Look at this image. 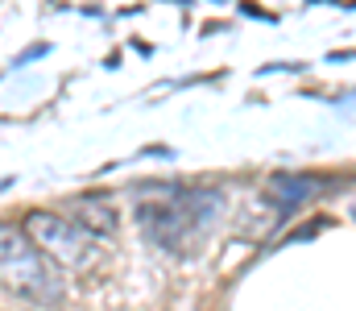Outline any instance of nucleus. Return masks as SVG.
I'll return each mask as SVG.
<instances>
[{
	"mask_svg": "<svg viewBox=\"0 0 356 311\" xmlns=\"http://www.w3.org/2000/svg\"><path fill=\"white\" fill-rule=\"evenodd\" d=\"M0 287L29 303H63V274L58 266L21 232L0 224Z\"/></svg>",
	"mask_w": 356,
	"mask_h": 311,
	"instance_id": "f257e3e1",
	"label": "nucleus"
},
{
	"mask_svg": "<svg viewBox=\"0 0 356 311\" xmlns=\"http://www.w3.org/2000/svg\"><path fill=\"white\" fill-rule=\"evenodd\" d=\"M25 237L58 266H71V270H88L99 257V241L95 232H88L83 224H75L71 216H58V212H29L25 216Z\"/></svg>",
	"mask_w": 356,
	"mask_h": 311,
	"instance_id": "f03ea898",
	"label": "nucleus"
},
{
	"mask_svg": "<svg viewBox=\"0 0 356 311\" xmlns=\"http://www.w3.org/2000/svg\"><path fill=\"white\" fill-rule=\"evenodd\" d=\"M323 187H327V183L315 179V175H273V179H269V196L282 200V204H302V200L319 196Z\"/></svg>",
	"mask_w": 356,
	"mask_h": 311,
	"instance_id": "7ed1b4c3",
	"label": "nucleus"
},
{
	"mask_svg": "<svg viewBox=\"0 0 356 311\" xmlns=\"http://www.w3.org/2000/svg\"><path fill=\"white\" fill-rule=\"evenodd\" d=\"M75 224H83L88 232L95 237H104V232H116V212L108 204H95V200H83V204L75 207V216H71Z\"/></svg>",
	"mask_w": 356,
	"mask_h": 311,
	"instance_id": "20e7f679",
	"label": "nucleus"
}]
</instances>
